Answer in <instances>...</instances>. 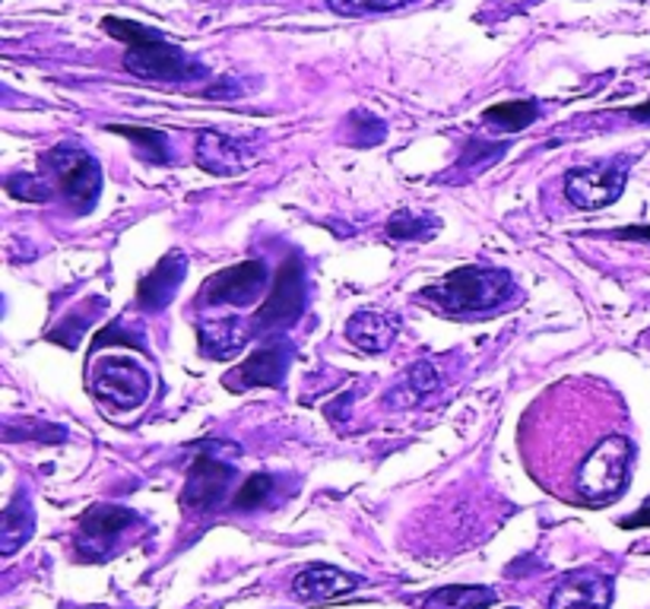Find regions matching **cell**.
Returning a JSON list of instances; mask_svg holds the SVG:
<instances>
[{"mask_svg":"<svg viewBox=\"0 0 650 609\" xmlns=\"http://www.w3.org/2000/svg\"><path fill=\"white\" fill-rule=\"evenodd\" d=\"M420 295L444 315H489L508 305V298L514 295V279L495 267L466 264L441 276L435 286H425Z\"/></svg>","mask_w":650,"mask_h":609,"instance_id":"6da1fadb","label":"cell"},{"mask_svg":"<svg viewBox=\"0 0 650 609\" xmlns=\"http://www.w3.org/2000/svg\"><path fill=\"white\" fill-rule=\"evenodd\" d=\"M102 26H106L108 36H115V39H121L127 45L125 67L127 73H134L137 80H147V84H178V80H188L190 73L197 70V63L190 61L181 48L166 42V36H159L149 26H140V22L130 20H115V17L102 20Z\"/></svg>","mask_w":650,"mask_h":609,"instance_id":"7a4b0ae2","label":"cell"},{"mask_svg":"<svg viewBox=\"0 0 650 609\" xmlns=\"http://www.w3.org/2000/svg\"><path fill=\"white\" fill-rule=\"evenodd\" d=\"M45 168L51 171L55 185L70 200L73 210L89 213L96 207V200L102 194V166L86 149L73 147V144L48 149Z\"/></svg>","mask_w":650,"mask_h":609,"instance_id":"3957f363","label":"cell"},{"mask_svg":"<svg viewBox=\"0 0 650 609\" xmlns=\"http://www.w3.org/2000/svg\"><path fill=\"white\" fill-rule=\"evenodd\" d=\"M634 448L626 435H609L590 451L578 473V489L588 502H612L629 480Z\"/></svg>","mask_w":650,"mask_h":609,"instance_id":"277c9868","label":"cell"},{"mask_svg":"<svg viewBox=\"0 0 650 609\" xmlns=\"http://www.w3.org/2000/svg\"><path fill=\"white\" fill-rule=\"evenodd\" d=\"M308 302V283H305V264L302 257H286V264L273 276L270 295L264 305L254 312L252 331L254 334H270V331H286L295 324Z\"/></svg>","mask_w":650,"mask_h":609,"instance_id":"5b68a950","label":"cell"},{"mask_svg":"<svg viewBox=\"0 0 650 609\" xmlns=\"http://www.w3.org/2000/svg\"><path fill=\"white\" fill-rule=\"evenodd\" d=\"M92 394L108 410H137L149 397V372L130 356L96 358Z\"/></svg>","mask_w":650,"mask_h":609,"instance_id":"8992f818","label":"cell"},{"mask_svg":"<svg viewBox=\"0 0 650 609\" xmlns=\"http://www.w3.org/2000/svg\"><path fill=\"white\" fill-rule=\"evenodd\" d=\"M267 289V264L264 261H242L235 267H226L213 274L200 293L194 298L197 308H219V305H235L245 308L254 305Z\"/></svg>","mask_w":650,"mask_h":609,"instance_id":"52a82bcc","label":"cell"},{"mask_svg":"<svg viewBox=\"0 0 650 609\" xmlns=\"http://www.w3.org/2000/svg\"><path fill=\"white\" fill-rule=\"evenodd\" d=\"M626 171H629V166L622 159L571 168L565 175V197L578 210H603L622 197Z\"/></svg>","mask_w":650,"mask_h":609,"instance_id":"ba28073f","label":"cell"},{"mask_svg":"<svg viewBox=\"0 0 650 609\" xmlns=\"http://www.w3.org/2000/svg\"><path fill=\"white\" fill-rule=\"evenodd\" d=\"M134 524H137V514L130 508H121V504H92V508H86L80 527H77V552L83 559H89V562L108 559L115 543Z\"/></svg>","mask_w":650,"mask_h":609,"instance_id":"9c48e42d","label":"cell"},{"mask_svg":"<svg viewBox=\"0 0 650 609\" xmlns=\"http://www.w3.org/2000/svg\"><path fill=\"white\" fill-rule=\"evenodd\" d=\"M232 477H235V470L226 461H219L213 454L194 458L188 477H185V489H181L185 511L188 514H213L219 504L226 502Z\"/></svg>","mask_w":650,"mask_h":609,"instance_id":"30bf717a","label":"cell"},{"mask_svg":"<svg viewBox=\"0 0 650 609\" xmlns=\"http://www.w3.org/2000/svg\"><path fill=\"white\" fill-rule=\"evenodd\" d=\"M289 362H293V346L286 340H270L267 346H260L242 365H235L223 379V384L235 394L252 391V387H283Z\"/></svg>","mask_w":650,"mask_h":609,"instance_id":"8fae6325","label":"cell"},{"mask_svg":"<svg viewBox=\"0 0 650 609\" xmlns=\"http://www.w3.org/2000/svg\"><path fill=\"white\" fill-rule=\"evenodd\" d=\"M365 581L356 574H346L343 568L336 566H308L295 574L293 593L295 600L302 603H331V600H343L349 593H356Z\"/></svg>","mask_w":650,"mask_h":609,"instance_id":"7c38bea8","label":"cell"},{"mask_svg":"<svg viewBox=\"0 0 650 609\" xmlns=\"http://www.w3.org/2000/svg\"><path fill=\"white\" fill-rule=\"evenodd\" d=\"M612 578L600 571H574L549 593V609H609Z\"/></svg>","mask_w":650,"mask_h":609,"instance_id":"4fadbf2b","label":"cell"},{"mask_svg":"<svg viewBox=\"0 0 650 609\" xmlns=\"http://www.w3.org/2000/svg\"><path fill=\"white\" fill-rule=\"evenodd\" d=\"M254 163V153L238 137H229L223 130H204L197 137V166L210 175H238Z\"/></svg>","mask_w":650,"mask_h":609,"instance_id":"5bb4252c","label":"cell"},{"mask_svg":"<svg viewBox=\"0 0 650 609\" xmlns=\"http://www.w3.org/2000/svg\"><path fill=\"white\" fill-rule=\"evenodd\" d=\"M185 274H188V257L181 252H168L166 257L152 267V274H147L140 279L137 305H140L144 312H162L168 302L175 298V293L181 289Z\"/></svg>","mask_w":650,"mask_h":609,"instance_id":"9a60e30c","label":"cell"},{"mask_svg":"<svg viewBox=\"0 0 650 609\" xmlns=\"http://www.w3.org/2000/svg\"><path fill=\"white\" fill-rule=\"evenodd\" d=\"M346 336L362 353H384L397 336V317L365 308L346 321Z\"/></svg>","mask_w":650,"mask_h":609,"instance_id":"2e32d148","label":"cell"},{"mask_svg":"<svg viewBox=\"0 0 650 609\" xmlns=\"http://www.w3.org/2000/svg\"><path fill=\"white\" fill-rule=\"evenodd\" d=\"M36 530V514L29 508V499L26 495H17L13 502L3 508V521H0V552L3 556H13L22 543H29Z\"/></svg>","mask_w":650,"mask_h":609,"instance_id":"e0dca14e","label":"cell"},{"mask_svg":"<svg viewBox=\"0 0 650 609\" xmlns=\"http://www.w3.org/2000/svg\"><path fill=\"white\" fill-rule=\"evenodd\" d=\"M248 334L245 324L238 317H223V321H207L200 324V346L210 353L213 358H226L232 353H238L245 343H248Z\"/></svg>","mask_w":650,"mask_h":609,"instance_id":"ac0fdd59","label":"cell"},{"mask_svg":"<svg viewBox=\"0 0 650 609\" xmlns=\"http://www.w3.org/2000/svg\"><path fill=\"white\" fill-rule=\"evenodd\" d=\"M540 118V106L530 102V99H514V102H499V106L485 108L483 121L492 130H502V134H521L524 127H530Z\"/></svg>","mask_w":650,"mask_h":609,"instance_id":"d6986e66","label":"cell"},{"mask_svg":"<svg viewBox=\"0 0 650 609\" xmlns=\"http://www.w3.org/2000/svg\"><path fill=\"white\" fill-rule=\"evenodd\" d=\"M108 130H115V134L127 137L147 163H171V149H168L166 130H159V127H125V125H108Z\"/></svg>","mask_w":650,"mask_h":609,"instance_id":"ffe728a7","label":"cell"},{"mask_svg":"<svg viewBox=\"0 0 650 609\" xmlns=\"http://www.w3.org/2000/svg\"><path fill=\"white\" fill-rule=\"evenodd\" d=\"M495 603V590L489 588H441L422 609H489Z\"/></svg>","mask_w":650,"mask_h":609,"instance_id":"44dd1931","label":"cell"},{"mask_svg":"<svg viewBox=\"0 0 650 609\" xmlns=\"http://www.w3.org/2000/svg\"><path fill=\"white\" fill-rule=\"evenodd\" d=\"M439 369L432 365V362H416L413 369H410V375L406 381L400 384V391L391 394V403H400V406H413V403H420L422 397H429L435 387H439Z\"/></svg>","mask_w":650,"mask_h":609,"instance_id":"7402d4cb","label":"cell"},{"mask_svg":"<svg viewBox=\"0 0 650 609\" xmlns=\"http://www.w3.org/2000/svg\"><path fill=\"white\" fill-rule=\"evenodd\" d=\"M439 226H441L439 219H432V216H425V213L400 210L387 219V235H391V238H406V242H413V238H429V235H435Z\"/></svg>","mask_w":650,"mask_h":609,"instance_id":"603a6c76","label":"cell"},{"mask_svg":"<svg viewBox=\"0 0 650 609\" xmlns=\"http://www.w3.org/2000/svg\"><path fill=\"white\" fill-rule=\"evenodd\" d=\"M273 489H276L273 477H267V473H254V477H248L245 483L238 485V492H235V499H232V508H235V511L264 508V504L270 502Z\"/></svg>","mask_w":650,"mask_h":609,"instance_id":"cb8c5ba5","label":"cell"},{"mask_svg":"<svg viewBox=\"0 0 650 609\" xmlns=\"http://www.w3.org/2000/svg\"><path fill=\"white\" fill-rule=\"evenodd\" d=\"M420 0H327V7L343 17H372V13H391L400 7H413Z\"/></svg>","mask_w":650,"mask_h":609,"instance_id":"d4e9b609","label":"cell"},{"mask_svg":"<svg viewBox=\"0 0 650 609\" xmlns=\"http://www.w3.org/2000/svg\"><path fill=\"white\" fill-rule=\"evenodd\" d=\"M7 190L17 197V200H26V204H42L51 197V188L42 185L39 178H32V175H10L7 178Z\"/></svg>","mask_w":650,"mask_h":609,"instance_id":"484cf974","label":"cell"},{"mask_svg":"<svg viewBox=\"0 0 650 609\" xmlns=\"http://www.w3.org/2000/svg\"><path fill=\"white\" fill-rule=\"evenodd\" d=\"M619 527L622 530H638V527H650V499H644V504L634 511V514H629V518H622L619 521Z\"/></svg>","mask_w":650,"mask_h":609,"instance_id":"4316f807","label":"cell"},{"mask_svg":"<svg viewBox=\"0 0 650 609\" xmlns=\"http://www.w3.org/2000/svg\"><path fill=\"white\" fill-rule=\"evenodd\" d=\"M615 238H634V242H648L650 245V226H626V229L612 232Z\"/></svg>","mask_w":650,"mask_h":609,"instance_id":"83f0119b","label":"cell"},{"mask_svg":"<svg viewBox=\"0 0 650 609\" xmlns=\"http://www.w3.org/2000/svg\"><path fill=\"white\" fill-rule=\"evenodd\" d=\"M631 118H634V121H650V99L644 106L631 108Z\"/></svg>","mask_w":650,"mask_h":609,"instance_id":"f1b7e54d","label":"cell"},{"mask_svg":"<svg viewBox=\"0 0 650 609\" xmlns=\"http://www.w3.org/2000/svg\"><path fill=\"white\" fill-rule=\"evenodd\" d=\"M508 609H518V607H508Z\"/></svg>","mask_w":650,"mask_h":609,"instance_id":"f546056e","label":"cell"}]
</instances>
